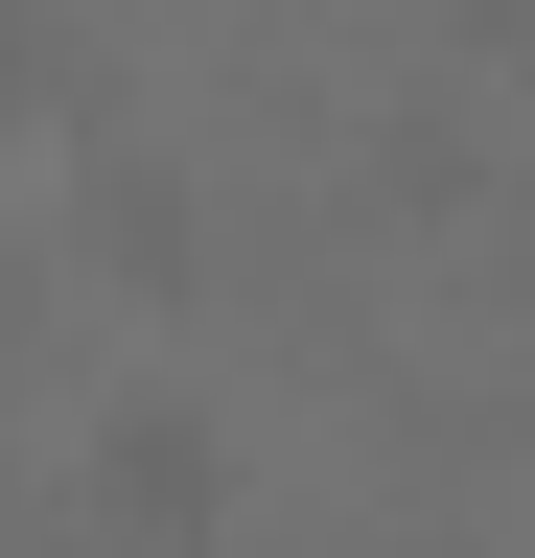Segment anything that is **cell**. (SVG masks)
<instances>
[{
	"instance_id": "6da1fadb",
	"label": "cell",
	"mask_w": 535,
	"mask_h": 558,
	"mask_svg": "<svg viewBox=\"0 0 535 558\" xmlns=\"http://www.w3.org/2000/svg\"><path fill=\"white\" fill-rule=\"evenodd\" d=\"M71 488H94L117 558H210V535H233V418H210V396H117L94 442H71Z\"/></svg>"
},
{
	"instance_id": "7a4b0ae2",
	"label": "cell",
	"mask_w": 535,
	"mask_h": 558,
	"mask_svg": "<svg viewBox=\"0 0 535 558\" xmlns=\"http://www.w3.org/2000/svg\"><path fill=\"white\" fill-rule=\"evenodd\" d=\"M94 256H117V279H141V303H163V279H186V209H163L141 163H117V186H94Z\"/></svg>"
}]
</instances>
